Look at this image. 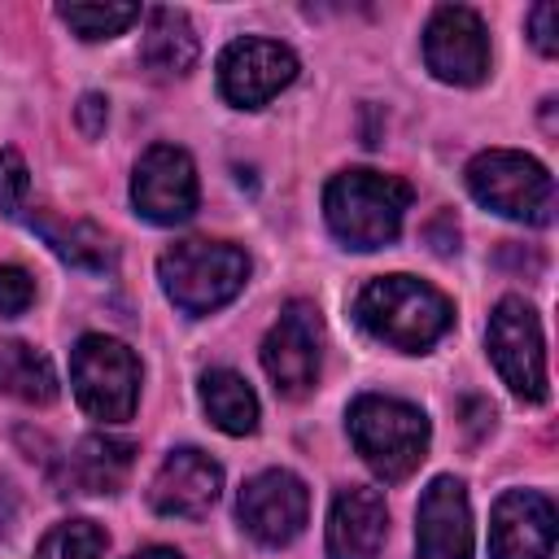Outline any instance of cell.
Wrapping results in <instances>:
<instances>
[{
    "label": "cell",
    "mask_w": 559,
    "mask_h": 559,
    "mask_svg": "<svg viewBox=\"0 0 559 559\" xmlns=\"http://www.w3.org/2000/svg\"><path fill=\"white\" fill-rule=\"evenodd\" d=\"M197 31L179 9H148L144 17V35H140V61L157 74V79H179L197 66Z\"/></svg>",
    "instance_id": "ac0fdd59"
},
{
    "label": "cell",
    "mask_w": 559,
    "mask_h": 559,
    "mask_svg": "<svg viewBox=\"0 0 559 559\" xmlns=\"http://www.w3.org/2000/svg\"><path fill=\"white\" fill-rule=\"evenodd\" d=\"M389 533L384 493L367 485H349L332 498L328 511V559H376Z\"/></svg>",
    "instance_id": "2e32d148"
},
{
    "label": "cell",
    "mask_w": 559,
    "mask_h": 559,
    "mask_svg": "<svg viewBox=\"0 0 559 559\" xmlns=\"http://www.w3.org/2000/svg\"><path fill=\"white\" fill-rule=\"evenodd\" d=\"M26 197H31V170H26L22 153L17 148H0V214L22 218Z\"/></svg>",
    "instance_id": "cb8c5ba5"
},
{
    "label": "cell",
    "mask_w": 559,
    "mask_h": 559,
    "mask_svg": "<svg viewBox=\"0 0 559 559\" xmlns=\"http://www.w3.org/2000/svg\"><path fill=\"white\" fill-rule=\"evenodd\" d=\"M319 362H323V319L319 306L306 297H293L275 328L262 341V367L275 384V393L284 397H306L319 380Z\"/></svg>",
    "instance_id": "ba28073f"
},
{
    "label": "cell",
    "mask_w": 559,
    "mask_h": 559,
    "mask_svg": "<svg viewBox=\"0 0 559 559\" xmlns=\"http://www.w3.org/2000/svg\"><path fill=\"white\" fill-rule=\"evenodd\" d=\"M297 79V57L293 48H284L280 39H262V35H245L231 39L218 57V92L236 105V109H258L271 96H280L288 83Z\"/></svg>",
    "instance_id": "8fae6325"
},
{
    "label": "cell",
    "mask_w": 559,
    "mask_h": 559,
    "mask_svg": "<svg viewBox=\"0 0 559 559\" xmlns=\"http://www.w3.org/2000/svg\"><path fill=\"white\" fill-rule=\"evenodd\" d=\"M74 118H79V131L92 140V135H100V131H105V118H109V100H105V96H96V92H87V96L79 100Z\"/></svg>",
    "instance_id": "4316f807"
},
{
    "label": "cell",
    "mask_w": 559,
    "mask_h": 559,
    "mask_svg": "<svg viewBox=\"0 0 559 559\" xmlns=\"http://www.w3.org/2000/svg\"><path fill=\"white\" fill-rule=\"evenodd\" d=\"M70 384L79 406L100 419V424H122L135 411L140 397V362L135 354L105 336V332H87L79 336L74 354H70Z\"/></svg>",
    "instance_id": "8992f818"
},
{
    "label": "cell",
    "mask_w": 559,
    "mask_h": 559,
    "mask_svg": "<svg viewBox=\"0 0 559 559\" xmlns=\"http://www.w3.org/2000/svg\"><path fill=\"white\" fill-rule=\"evenodd\" d=\"M201 406H205L210 424L227 437H249L258 428V397H253L249 380L231 367H210L201 376Z\"/></svg>",
    "instance_id": "d6986e66"
},
{
    "label": "cell",
    "mask_w": 559,
    "mask_h": 559,
    "mask_svg": "<svg viewBox=\"0 0 559 559\" xmlns=\"http://www.w3.org/2000/svg\"><path fill=\"white\" fill-rule=\"evenodd\" d=\"M135 463V445L122 437H83L66 454V485L70 493H118Z\"/></svg>",
    "instance_id": "e0dca14e"
},
{
    "label": "cell",
    "mask_w": 559,
    "mask_h": 559,
    "mask_svg": "<svg viewBox=\"0 0 559 559\" xmlns=\"http://www.w3.org/2000/svg\"><path fill=\"white\" fill-rule=\"evenodd\" d=\"M528 35H533V48L542 57H555L559 52V4L542 0L528 9Z\"/></svg>",
    "instance_id": "484cf974"
},
{
    "label": "cell",
    "mask_w": 559,
    "mask_h": 559,
    "mask_svg": "<svg viewBox=\"0 0 559 559\" xmlns=\"http://www.w3.org/2000/svg\"><path fill=\"white\" fill-rule=\"evenodd\" d=\"M109 546L105 528L92 520H61L44 533V542L35 546V559H100Z\"/></svg>",
    "instance_id": "7402d4cb"
},
{
    "label": "cell",
    "mask_w": 559,
    "mask_h": 559,
    "mask_svg": "<svg viewBox=\"0 0 559 559\" xmlns=\"http://www.w3.org/2000/svg\"><path fill=\"white\" fill-rule=\"evenodd\" d=\"M489 358L502 376V384L524 402H546L550 376H546V341L537 310L524 297H502L489 314Z\"/></svg>",
    "instance_id": "52a82bcc"
},
{
    "label": "cell",
    "mask_w": 559,
    "mask_h": 559,
    "mask_svg": "<svg viewBox=\"0 0 559 559\" xmlns=\"http://www.w3.org/2000/svg\"><path fill=\"white\" fill-rule=\"evenodd\" d=\"M31 301H35V280H31V271L4 262V266H0V314L13 319V314H22V310H31Z\"/></svg>",
    "instance_id": "d4e9b609"
},
{
    "label": "cell",
    "mask_w": 559,
    "mask_h": 559,
    "mask_svg": "<svg viewBox=\"0 0 559 559\" xmlns=\"http://www.w3.org/2000/svg\"><path fill=\"white\" fill-rule=\"evenodd\" d=\"M424 61L441 83L476 87L489 74V31L476 9L441 4L424 26Z\"/></svg>",
    "instance_id": "9c48e42d"
},
{
    "label": "cell",
    "mask_w": 559,
    "mask_h": 559,
    "mask_svg": "<svg viewBox=\"0 0 559 559\" xmlns=\"http://www.w3.org/2000/svg\"><path fill=\"white\" fill-rule=\"evenodd\" d=\"M354 319L376 341L402 354H424L450 332L454 306L445 293H437L415 275H380L362 284V293L354 297Z\"/></svg>",
    "instance_id": "6da1fadb"
},
{
    "label": "cell",
    "mask_w": 559,
    "mask_h": 559,
    "mask_svg": "<svg viewBox=\"0 0 559 559\" xmlns=\"http://www.w3.org/2000/svg\"><path fill=\"white\" fill-rule=\"evenodd\" d=\"M218 489H223V467L205 450L179 445L162 459L148 485V507L166 520H197L218 502Z\"/></svg>",
    "instance_id": "4fadbf2b"
},
{
    "label": "cell",
    "mask_w": 559,
    "mask_h": 559,
    "mask_svg": "<svg viewBox=\"0 0 559 559\" xmlns=\"http://www.w3.org/2000/svg\"><path fill=\"white\" fill-rule=\"evenodd\" d=\"M345 428L354 450L380 480H406L424 463L428 437H432L428 415L419 406L402 397H380V393L354 397L345 411Z\"/></svg>",
    "instance_id": "3957f363"
},
{
    "label": "cell",
    "mask_w": 559,
    "mask_h": 559,
    "mask_svg": "<svg viewBox=\"0 0 559 559\" xmlns=\"http://www.w3.org/2000/svg\"><path fill=\"white\" fill-rule=\"evenodd\" d=\"M197 166L183 148L175 144H153L131 175V201L135 214L157 223V227H175L183 218H192L197 210Z\"/></svg>",
    "instance_id": "7c38bea8"
},
{
    "label": "cell",
    "mask_w": 559,
    "mask_h": 559,
    "mask_svg": "<svg viewBox=\"0 0 559 559\" xmlns=\"http://www.w3.org/2000/svg\"><path fill=\"white\" fill-rule=\"evenodd\" d=\"M57 17L79 35V39H114L131 22H140V4H61Z\"/></svg>",
    "instance_id": "603a6c76"
},
{
    "label": "cell",
    "mask_w": 559,
    "mask_h": 559,
    "mask_svg": "<svg viewBox=\"0 0 559 559\" xmlns=\"http://www.w3.org/2000/svg\"><path fill=\"white\" fill-rule=\"evenodd\" d=\"M415 559H472V507L454 476H437L415 515Z\"/></svg>",
    "instance_id": "9a60e30c"
},
{
    "label": "cell",
    "mask_w": 559,
    "mask_h": 559,
    "mask_svg": "<svg viewBox=\"0 0 559 559\" xmlns=\"http://www.w3.org/2000/svg\"><path fill=\"white\" fill-rule=\"evenodd\" d=\"M236 515L245 524V533L262 546H288L310 515V489L297 472L288 467H266L253 480H245Z\"/></svg>",
    "instance_id": "30bf717a"
},
{
    "label": "cell",
    "mask_w": 559,
    "mask_h": 559,
    "mask_svg": "<svg viewBox=\"0 0 559 559\" xmlns=\"http://www.w3.org/2000/svg\"><path fill=\"white\" fill-rule=\"evenodd\" d=\"M157 280L162 293L183 310V314H210L227 306L245 280H249V258L245 249L227 240H179L157 258Z\"/></svg>",
    "instance_id": "277c9868"
},
{
    "label": "cell",
    "mask_w": 559,
    "mask_h": 559,
    "mask_svg": "<svg viewBox=\"0 0 559 559\" xmlns=\"http://www.w3.org/2000/svg\"><path fill=\"white\" fill-rule=\"evenodd\" d=\"M555 502L537 489H507L489 515V559H550Z\"/></svg>",
    "instance_id": "5bb4252c"
},
{
    "label": "cell",
    "mask_w": 559,
    "mask_h": 559,
    "mask_svg": "<svg viewBox=\"0 0 559 559\" xmlns=\"http://www.w3.org/2000/svg\"><path fill=\"white\" fill-rule=\"evenodd\" d=\"M131 559H179V550H170V546H144Z\"/></svg>",
    "instance_id": "83f0119b"
},
{
    "label": "cell",
    "mask_w": 559,
    "mask_h": 559,
    "mask_svg": "<svg viewBox=\"0 0 559 559\" xmlns=\"http://www.w3.org/2000/svg\"><path fill=\"white\" fill-rule=\"evenodd\" d=\"M467 192L515 223H533L546 227L555 218V179L550 170L515 148H485L467 162Z\"/></svg>",
    "instance_id": "5b68a950"
},
{
    "label": "cell",
    "mask_w": 559,
    "mask_h": 559,
    "mask_svg": "<svg viewBox=\"0 0 559 559\" xmlns=\"http://www.w3.org/2000/svg\"><path fill=\"white\" fill-rule=\"evenodd\" d=\"M31 227L52 245V253L79 271H109L114 266V245L109 236L87 223V218H52V214H31Z\"/></svg>",
    "instance_id": "ffe728a7"
},
{
    "label": "cell",
    "mask_w": 559,
    "mask_h": 559,
    "mask_svg": "<svg viewBox=\"0 0 559 559\" xmlns=\"http://www.w3.org/2000/svg\"><path fill=\"white\" fill-rule=\"evenodd\" d=\"M411 183L384 170H341L323 192V218L349 249H384L411 210Z\"/></svg>",
    "instance_id": "7a4b0ae2"
},
{
    "label": "cell",
    "mask_w": 559,
    "mask_h": 559,
    "mask_svg": "<svg viewBox=\"0 0 559 559\" xmlns=\"http://www.w3.org/2000/svg\"><path fill=\"white\" fill-rule=\"evenodd\" d=\"M0 393L26 406H48L57 397V371L35 345L0 341Z\"/></svg>",
    "instance_id": "44dd1931"
}]
</instances>
